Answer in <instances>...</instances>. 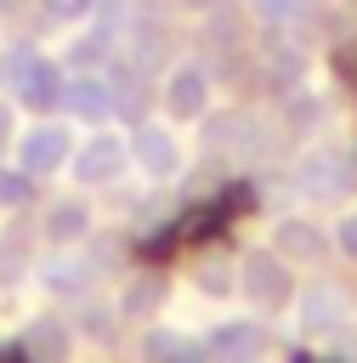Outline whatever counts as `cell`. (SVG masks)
<instances>
[{"instance_id": "14", "label": "cell", "mask_w": 357, "mask_h": 363, "mask_svg": "<svg viewBox=\"0 0 357 363\" xmlns=\"http://www.w3.org/2000/svg\"><path fill=\"white\" fill-rule=\"evenodd\" d=\"M136 352H142V363H198L204 346H193L176 323H153V329H142Z\"/></svg>"}, {"instance_id": "5", "label": "cell", "mask_w": 357, "mask_h": 363, "mask_svg": "<svg viewBox=\"0 0 357 363\" xmlns=\"http://www.w3.org/2000/svg\"><path fill=\"white\" fill-rule=\"evenodd\" d=\"M238 289H244L255 306H283V301L295 295L289 267H283L278 250H255V255H244V261H238Z\"/></svg>"}, {"instance_id": "1", "label": "cell", "mask_w": 357, "mask_h": 363, "mask_svg": "<svg viewBox=\"0 0 357 363\" xmlns=\"http://www.w3.org/2000/svg\"><path fill=\"white\" fill-rule=\"evenodd\" d=\"M295 187L306 193V199H346L351 187H357V164H351V153H340V147H329V142H317V147H306L300 159H295Z\"/></svg>"}, {"instance_id": "7", "label": "cell", "mask_w": 357, "mask_h": 363, "mask_svg": "<svg viewBox=\"0 0 357 363\" xmlns=\"http://www.w3.org/2000/svg\"><path fill=\"white\" fill-rule=\"evenodd\" d=\"M62 108H68V119H79V125H108V119H113V108H119L113 79H108L102 68L74 74V79H68V91H62Z\"/></svg>"}, {"instance_id": "25", "label": "cell", "mask_w": 357, "mask_h": 363, "mask_svg": "<svg viewBox=\"0 0 357 363\" xmlns=\"http://www.w3.org/2000/svg\"><path fill=\"white\" fill-rule=\"evenodd\" d=\"M334 244H340V250H346V255L357 261V204H351V210L340 216V227H334Z\"/></svg>"}, {"instance_id": "3", "label": "cell", "mask_w": 357, "mask_h": 363, "mask_svg": "<svg viewBox=\"0 0 357 363\" xmlns=\"http://www.w3.org/2000/svg\"><path fill=\"white\" fill-rule=\"evenodd\" d=\"M125 142H130V164H136L142 176H153V182H170V176L181 170V136H176L164 119H147V125H136Z\"/></svg>"}, {"instance_id": "19", "label": "cell", "mask_w": 357, "mask_h": 363, "mask_svg": "<svg viewBox=\"0 0 357 363\" xmlns=\"http://www.w3.org/2000/svg\"><path fill=\"white\" fill-rule=\"evenodd\" d=\"M249 11L261 23H272V28H289V23L306 17V0H249Z\"/></svg>"}, {"instance_id": "2", "label": "cell", "mask_w": 357, "mask_h": 363, "mask_svg": "<svg viewBox=\"0 0 357 363\" xmlns=\"http://www.w3.org/2000/svg\"><path fill=\"white\" fill-rule=\"evenodd\" d=\"M68 164H74V176H79V182H91V187H113V182L130 170V142L96 125V130L85 136V147H74V159H68Z\"/></svg>"}, {"instance_id": "27", "label": "cell", "mask_w": 357, "mask_h": 363, "mask_svg": "<svg viewBox=\"0 0 357 363\" xmlns=\"http://www.w3.org/2000/svg\"><path fill=\"white\" fill-rule=\"evenodd\" d=\"M181 6H187V11H210L215 0H181Z\"/></svg>"}, {"instance_id": "6", "label": "cell", "mask_w": 357, "mask_h": 363, "mask_svg": "<svg viewBox=\"0 0 357 363\" xmlns=\"http://www.w3.org/2000/svg\"><path fill=\"white\" fill-rule=\"evenodd\" d=\"M164 113H170L176 125H193V119L210 113V74H204L198 62H176V68L164 74Z\"/></svg>"}, {"instance_id": "4", "label": "cell", "mask_w": 357, "mask_h": 363, "mask_svg": "<svg viewBox=\"0 0 357 363\" xmlns=\"http://www.w3.org/2000/svg\"><path fill=\"white\" fill-rule=\"evenodd\" d=\"M68 159H74V130H68L62 119H40L34 130L17 136V164H23L28 176H51V170H62Z\"/></svg>"}, {"instance_id": "21", "label": "cell", "mask_w": 357, "mask_h": 363, "mask_svg": "<svg viewBox=\"0 0 357 363\" xmlns=\"http://www.w3.org/2000/svg\"><path fill=\"white\" fill-rule=\"evenodd\" d=\"M23 272H34L28 238H6V250H0V284H11V278H23Z\"/></svg>"}, {"instance_id": "20", "label": "cell", "mask_w": 357, "mask_h": 363, "mask_svg": "<svg viewBox=\"0 0 357 363\" xmlns=\"http://www.w3.org/2000/svg\"><path fill=\"white\" fill-rule=\"evenodd\" d=\"M113 318H119V306H108V301L79 306V335H91V340H113Z\"/></svg>"}, {"instance_id": "13", "label": "cell", "mask_w": 357, "mask_h": 363, "mask_svg": "<svg viewBox=\"0 0 357 363\" xmlns=\"http://www.w3.org/2000/svg\"><path fill=\"white\" fill-rule=\"evenodd\" d=\"M323 227L317 221H306V216H283L278 227H272V250L283 255V261H317L323 255Z\"/></svg>"}, {"instance_id": "17", "label": "cell", "mask_w": 357, "mask_h": 363, "mask_svg": "<svg viewBox=\"0 0 357 363\" xmlns=\"http://www.w3.org/2000/svg\"><path fill=\"white\" fill-rule=\"evenodd\" d=\"M193 289H198V295H210V301H221V295H232V289H238V272H232L221 255H210V261H198Z\"/></svg>"}, {"instance_id": "8", "label": "cell", "mask_w": 357, "mask_h": 363, "mask_svg": "<svg viewBox=\"0 0 357 363\" xmlns=\"http://www.w3.org/2000/svg\"><path fill=\"white\" fill-rule=\"evenodd\" d=\"M261 352H266V329L255 318H221L204 340L210 363H261Z\"/></svg>"}, {"instance_id": "15", "label": "cell", "mask_w": 357, "mask_h": 363, "mask_svg": "<svg viewBox=\"0 0 357 363\" xmlns=\"http://www.w3.org/2000/svg\"><path fill=\"white\" fill-rule=\"evenodd\" d=\"M85 233H91V204H85V199H57V204L45 210V244L68 250V244H79Z\"/></svg>"}, {"instance_id": "23", "label": "cell", "mask_w": 357, "mask_h": 363, "mask_svg": "<svg viewBox=\"0 0 357 363\" xmlns=\"http://www.w3.org/2000/svg\"><path fill=\"white\" fill-rule=\"evenodd\" d=\"M40 11H45L51 23H79V17L96 11V0H40Z\"/></svg>"}, {"instance_id": "18", "label": "cell", "mask_w": 357, "mask_h": 363, "mask_svg": "<svg viewBox=\"0 0 357 363\" xmlns=\"http://www.w3.org/2000/svg\"><path fill=\"white\" fill-rule=\"evenodd\" d=\"M28 193H34V176L17 164H0V210H17V204H28Z\"/></svg>"}, {"instance_id": "12", "label": "cell", "mask_w": 357, "mask_h": 363, "mask_svg": "<svg viewBox=\"0 0 357 363\" xmlns=\"http://www.w3.org/2000/svg\"><path fill=\"white\" fill-rule=\"evenodd\" d=\"M91 278H96V272H91V255H68V250L34 267V284H40L45 295H85Z\"/></svg>"}, {"instance_id": "24", "label": "cell", "mask_w": 357, "mask_h": 363, "mask_svg": "<svg viewBox=\"0 0 357 363\" xmlns=\"http://www.w3.org/2000/svg\"><path fill=\"white\" fill-rule=\"evenodd\" d=\"M323 119V102H317V91H300L295 102H289V125L295 130H306V125H317Z\"/></svg>"}, {"instance_id": "22", "label": "cell", "mask_w": 357, "mask_h": 363, "mask_svg": "<svg viewBox=\"0 0 357 363\" xmlns=\"http://www.w3.org/2000/svg\"><path fill=\"white\" fill-rule=\"evenodd\" d=\"M28 62H34V51H28V45L0 51V91H17V85H23V74H28Z\"/></svg>"}, {"instance_id": "9", "label": "cell", "mask_w": 357, "mask_h": 363, "mask_svg": "<svg viewBox=\"0 0 357 363\" xmlns=\"http://www.w3.org/2000/svg\"><path fill=\"white\" fill-rule=\"evenodd\" d=\"M295 312H300V329H306V335H334V329L351 318V301H346L334 284H312V289L295 301Z\"/></svg>"}, {"instance_id": "26", "label": "cell", "mask_w": 357, "mask_h": 363, "mask_svg": "<svg viewBox=\"0 0 357 363\" xmlns=\"http://www.w3.org/2000/svg\"><path fill=\"white\" fill-rule=\"evenodd\" d=\"M17 136H23V130H17V108L0 96V147H6V142H17Z\"/></svg>"}, {"instance_id": "10", "label": "cell", "mask_w": 357, "mask_h": 363, "mask_svg": "<svg viewBox=\"0 0 357 363\" xmlns=\"http://www.w3.org/2000/svg\"><path fill=\"white\" fill-rule=\"evenodd\" d=\"M74 340H79V329L68 318H34L23 335V352H28V363H74Z\"/></svg>"}, {"instance_id": "11", "label": "cell", "mask_w": 357, "mask_h": 363, "mask_svg": "<svg viewBox=\"0 0 357 363\" xmlns=\"http://www.w3.org/2000/svg\"><path fill=\"white\" fill-rule=\"evenodd\" d=\"M62 91H68V74L51 62V57H40L34 51V62H28V74H23V85L11 91L23 108H34V113H45V108H62Z\"/></svg>"}, {"instance_id": "16", "label": "cell", "mask_w": 357, "mask_h": 363, "mask_svg": "<svg viewBox=\"0 0 357 363\" xmlns=\"http://www.w3.org/2000/svg\"><path fill=\"white\" fill-rule=\"evenodd\" d=\"M159 301H164V284H159V278H130L113 306H119V318H153Z\"/></svg>"}]
</instances>
